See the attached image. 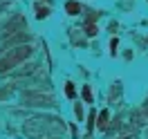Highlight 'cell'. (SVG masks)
Masks as SVG:
<instances>
[{
	"mask_svg": "<svg viewBox=\"0 0 148 139\" xmlns=\"http://www.w3.org/2000/svg\"><path fill=\"white\" fill-rule=\"evenodd\" d=\"M146 137H148V130H146Z\"/></svg>",
	"mask_w": 148,
	"mask_h": 139,
	"instance_id": "obj_15",
	"label": "cell"
},
{
	"mask_svg": "<svg viewBox=\"0 0 148 139\" xmlns=\"http://www.w3.org/2000/svg\"><path fill=\"white\" fill-rule=\"evenodd\" d=\"M65 11H67L70 16H79V14L83 11V7H81V2H74V0H67V2H65Z\"/></svg>",
	"mask_w": 148,
	"mask_h": 139,
	"instance_id": "obj_3",
	"label": "cell"
},
{
	"mask_svg": "<svg viewBox=\"0 0 148 139\" xmlns=\"http://www.w3.org/2000/svg\"><path fill=\"white\" fill-rule=\"evenodd\" d=\"M94 119H97V112H90L88 114V135H92V130H94Z\"/></svg>",
	"mask_w": 148,
	"mask_h": 139,
	"instance_id": "obj_6",
	"label": "cell"
},
{
	"mask_svg": "<svg viewBox=\"0 0 148 139\" xmlns=\"http://www.w3.org/2000/svg\"><path fill=\"white\" fill-rule=\"evenodd\" d=\"M97 31H99V29H97L94 23H85V34H88V36H97Z\"/></svg>",
	"mask_w": 148,
	"mask_h": 139,
	"instance_id": "obj_7",
	"label": "cell"
},
{
	"mask_svg": "<svg viewBox=\"0 0 148 139\" xmlns=\"http://www.w3.org/2000/svg\"><path fill=\"white\" fill-rule=\"evenodd\" d=\"M29 54H32V47L29 45H18V47H14V49H9L7 54L0 58V74L14 70V67L18 63H23V61H27Z\"/></svg>",
	"mask_w": 148,
	"mask_h": 139,
	"instance_id": "obj_1",
	"label": "cell"
},
{
	"mask_svg": "<svg viewBox=\"0 0 148 139\" xmlns=\"http://www.w3.org/2000/svg\"><path fill=\"white\" fill-rule=\"evenodd\" d=\"M74 94H76L74 83H65V97H67V99H74Z\"/></svg>",
	"mask_w": 148,
	"mask_h": 139,
	"instance_id": "obj_8",
	"label": "cell"
},
{
	"mask_svg": "<svg viewBox=\"0 0 148 139\" xmlns=\"http://www.w3.org/2000/svg\"><path fill=\"white\" fill-rule=\"evenodd\" d=\"M45 2H49V0H45Z\"/></svg>",
	"mask_w": 148,
	"mask_h": 139,
	"instance_id": "obj_16",
	"label": "cell"
},
{
	"mask_svg": "<svg viewBox=\"0 0 148 139\" xmlns=\"http://www.w3.org/2000/svg\"><path fill=\"white\" fill-rule=\"evenodd\" d=\"M34 9H36V18H38V20H43V18H47V16H49V7H43V5H36Z\"/></svg>",
	"mask_w": 148,
	"mask_h": 139,
	"instance_id": "obj_5",
	"label": "cell"
},
{
	"mask_svg": "<svg viewBox=\"0 0 148 139\" xmlns=\"http://www.w3.org/2000/svg\"><path fill=\"white\" fill-rule=\"evenodd\" d=\"M85 14H88V23H94V20L101 16V11H85Z\"/></svg>",
	"mask_w": 148,
	"mask_h": 139,
	"instance_id": "obj_11",
	"label": "cell"
},
{
	"mask_svg": "<svg viewBox=\"0 0 148 139\" xmlns=\"http://www.w3.org/2000/svg\"><path fill=\"white\" fill-rule=\"evenodd\" d=\"M23 103L25 105H38V108H52V105H56L54 103V99L49 97V94H43V92H25L23 94Z\"/></svg>",
	"mask_w": 148,
	"mask_h": 139,
	"instance_id": "obj_2",
	"label": "cell"
},
{
	"mask_svg": "<svg viewBox=\"0 0 148 139\" xmlns=\"http://www.w3.org/2000/svg\"><path fill=\"white\" fill-rule=\"evenodd\" d=\"M83 99H85V103H92V90H90V85H83Z\"/></svg>",
	"mask_w": 148,
	"mask_h": 139,
	"instance_id": "obj_9",
	"label": "cell"
},
{
	"mask_svg": "<svg viewBox=\"0 0 148 139\" xmlns=\"http://www.w3.org/2000/svg\"><path fill=\"white\" fill-rule=\"evenodd\" d=\"M74 114H76V119H79V121H83V108H81V103L74 105Z\"/></svg>",
	"mask_w": 148,
	"mask_h": 139,
	"instance_id": "obj_10",
	"label": "cell"
},
{
	"mask_svg": "<svg viewBox=\"0 0 148 139\" xmlns=\"http://www.w3.org/2000/svg\"><path fill=\"white\" fill-rule=\"evenodd\" d=\"M117 47H119V40H117V38H112V40H110V54L112 56H117Z\"/></svg>",
	"mask_w": 148,
	"mask_h": 139,
	"instance_id": "obj_12",
	"label": "cell"
},
{
	"mask_svg": "<svg viewBox=\"0 0 148 139\" xmlns=\"http://www.w3.org/2000/svg\"><path fill=\"white\" fill-rule=\"evenodd\" d=\"M108 119H110V112H108V110H101L99 121H97V128L101 130V132H103V130H108V126H110V121H108Z\"/></svg>",
	"mask_w": 148,
	"mask_h": 139,
	"instance_id": "obj_4",
	"label": "cell"
},
{
	"mask_svg": "<svg viewBox=\"0 0 148 139\" xmlns=\"http://www.w3.org/2000/svg\"><path fill=\"white\" fill-rule=\"evenodd\" d=\"M117 139H132V137H130V135H119Z\"/></svg>",
	"mask_w": 148,
	"mask_h": 139,
	"instance_id": "obj_14",
	"label": "cell"
},
{
	"mask_svg": "<svg viewBox=\"0 0 148 139\" xmlns=\"http://www.w3.org/2000/svg\"><path fill=\"white\" fill-rule=\"evenodd\" d=\"M11 94V88H5V90H0V99H7Z\"/></svg>",
	"mask_w": 148,
	"mask_h": 139,
	"instance_id": "obj_13",
	"label": "cell"
}]
</instances>
